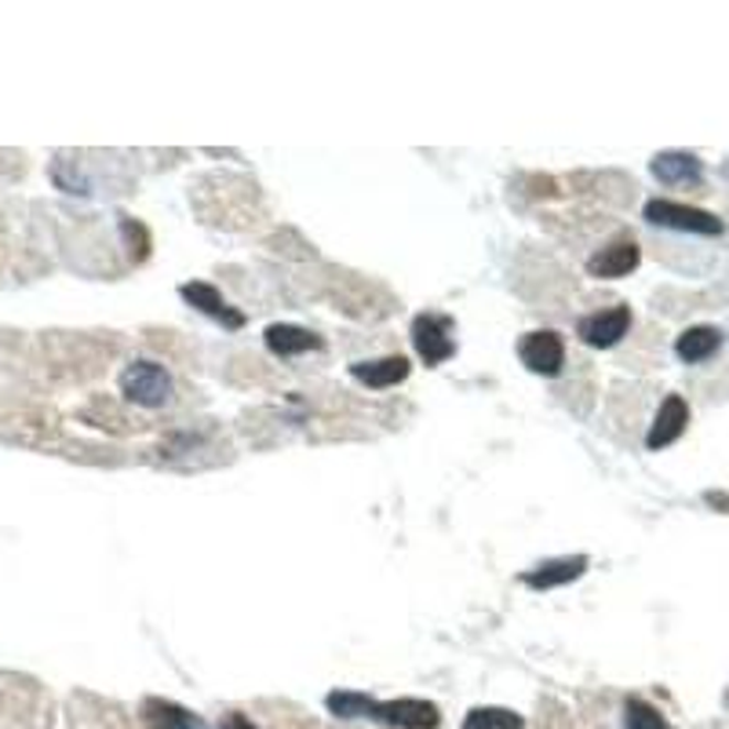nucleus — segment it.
Listing matches in <instances>:
<instances>
[{"mask_svg": "<svg viewBox=\"0 0 729 729\" xmlns=\"http://www.w3.org/2000/svg\"><path fill=\"white\" fill-rule=\"evenodd\" d=\"M179 296H183L190 307H197L201 314L223 321L226 329H242V325H245L242 310H234L231 303H226L223 296H219V289H215V285H208V281H186V285H179Z\"/></svg>", "mask_w": 729, "mask_h": 729, "instance_id": "9", "label": "nucleus"}, {"mask_svg": "<svg viewBox=\"0 0 729 729\" xmlns=\"http://www.w3.org/2000/svg\"><path fill=\"white\" fill-rule=\"evenodd\" d=\"M351 376L357 379V384H365L373 390H387V387H398L401 379L409 376V362H405L401 354L376 357V362H354Z\"/></svg>", "mask_w": 729, "mask_h": 729, "instance_id": "13", "label": "nucleus"}, {"mask_svg": "<svg viewBox=\"0 0 729 729\" xmlns=\"http://www.w3.org/2000/svg\"><path fill=\"white\" fill-rule=\"evenodd\" d=\"M463 729H525V719L511 708H474L463 719Z\"/></svg>", "mask_w": 729, "mask_h": 729, "instance_id": "17", "label": "nucleus"}, {"mask_svg": "<svg viewBox=\"0 0 729 729\" xmlns=\"http://www.w3.org/2000/svg\"><path fill=\"white\" fill-rule=\"evenodd\" d=\"M639 259H642L639 245L624 237V242H613V245H605L602 253H594L588 259V274H591V278H599V281L628 278V274L639 267Z\"/></svg>", "mask_w": 729, "mask_h": 729, "instance_id": "10", "label": "nucleus"}, {"mask_svg": "<svg viewBox=\"0 0 729 729\" xmlns=\"http://www.w3.org/2000/svg\"><path fill=\"white\" fill-rule=\"evenodd\" d=\"M628 329H631V307H624V303L577 321V336L588 346H599V351H605V346H617L620 340L628 336Z\"/></svg>", "mask_w": 729, "mask_h": 729, "instance_id": "6", "label": "nucleus"}, {"mask_svg": "<svg viewBox=\"0 0 729 729\" xmlns=\"http://www.w3.org/2000/svg\"><path fill=\"white\" fill-rule=\"evenodd\" d=\"M708 504H715V507H726V511H729V500H726L722 493H708Z\"/></svg>", "mask_w": 729, "mask_h": 729, "instance_id": "20", "label": "nucleus"}, {"mask_svg": "<svg viewBox=\"0 0 729 729\" xmlns=\"http://www.w3.org/2000/svg\"><path fill=\"white\" fill-rule=\"evenodd\" d=\"M588 572V555H566V558H547L536 569L522 572V583L533 591H555L566 588V583L580 580Z\"/></svg>", "mask_w": 729, "mask_h": 729, "instance_id": "7", "label": "nucleus"}, {"mask_svg": "<svg viewBox=\"0 0 729 729\" xmlns=\"http://www.w3.org/2000/svg\"><path fill=\"white\" fill-rule=\"evenodd\" d=\"M172 376L158 362H131L121 373V394L142 409H164L172 401Z\"/></svg>", "mask_w": 729, "mask_h": 729, "instance_id": "1", "label": "nucleus"}, {"mask_svg": "<svg viewBox=\"0 0 729 729\" xmlns=\"http://www.w3.org/2000/svg\"><path fill=\"white\" fill-rule=\"evenodd\" d=\"M719 346H722L719 329L715 325H693L675 340V354L683 357L686 365H700V362H708V357L719 354Z\"/></svg>", "mask_w": 729, "mask_h": 729, "instance_id": "15", "label": "nucleus"}, {"mask_svg": "<svg viewBox=\"0 0 729 729\" xmlns=\"http://www.w3.org/2000/svg\"><path fill=\"white\" fill-rule=\"evenodd\" d=\"M368 704H373V697L357 689H336L325 697V708L336 715V719H368Z\"/></svg>", "mask_w": 729, "mask_h": 729, "instance_id": "16", "label": "nucleus"}, {"mask_svg": "<svg viewBox=\"0 0 729 729\" xmlns=\"http://www.w3.org/2000/svg\"><path fill=\"white\" fill-rule=\"evenodd\" d=\"M624 729H667V719L653 708L650 700L628 697V704H624Z\"/></svg>", "mask_w": 729, "mask_h": 729, "instance_id": "18", "label": "nucleus"}, {"mask_svg": "<svg viewBox=\"0 0 729 729\" xmlns=\"http://www.w3.org/2000/svg\"><path fill=\"white\" fill-rule=\"evenodd\" d=\"M449 332H452V321L441 314H420L412 321V346L427 368L449 362V357L457 354V343H452Z\"/></svg>", "mask_w": 729, "mask_h": 729, "instance_id": "4", "label": "nucleus"}, {"mask_svg": "<svg viewBox=\"0 0 729 729\" xmlns=\"http://www.w3.org/2000/svg\"><path fill=\"white\" fill-rule=\"evenodd\" d=\"M267 346L270 354L278 357H296V354H307V351H321L325 340L318 332H310L303 325H270L267 329Z\"/></svg>", "mask_w": 729, "mask_h": 729, "instance_id": "14", "label": "nucleus"}, {"mask_svg": "<svg viewBox=\"0 0 729 729\" xmlns=\"http://www.w3.org/2000/svg\"><path fill=\"white\" fill-rule=\"evenodd\" d=\"M689 424V405L683 394H667L661 401V412H656V420L650 427V435H645V449H667L672 441L683 438V430Z\"/></svg>", "mask_w": 729, "mask_h": 729, "instance_id": "8", "label": "nucleus"}, {"mask_svg": "<svg viewBox=\"0 0 729 729\" xmlns=\"http://www.w3.org/2000/svg\"><path fill=\"white\" fill-rule=\"evenodd\" d=\"M650 172L664 186H697L704 179V164L686 150H664L650 161Z\"/></svg>", "mask_w": 729, "mask_h": 729, "instance_id": "11", "label": "nucleus"}, {"mask_svg": "<svg viewBox=\"0 0 729 729\" xmlns=\"http://www.w3.org/2000/svg\"><path fill=\"white\" fill-rule=\"evenodd\" d=\"M645 219H650L653 226H672V231H686V234H700V237H719L726 231V223L719 219V215L678 205V201H667V197L645 201Z\"/></svg>", "mask_w": 729, "mask_h": 729, "instance_id": "2", "label": "nucleus"}, {"mask_svg": "<svg viewBox=\"0 0 729 729\" xmlns=\"http://www.w3.org/2000/svg\"><path fill=\"white\" fill-rule=\"evenodd\" d=\"M518 357L536 376H558L561 365H566V343H561V336L551 329L529 332V336L518 343Z\"/></svg>", "mask_w": 729, "mask_h": 729, "instance_id": "5", "label": "nucleus"}, {"mask_svg": "<svg viewBox=\"0 0 729 729\" xmlns=\"http://www.w3.org/2000/svg\"><path fill=\"white\" fill-rule=\"evenodd\" d=\"M219 729H259V726H253V719H248V715L231 711V715H226V719L219 722Z\"/></svg>", "mask_w": 729, "mask_h": 729, "instance_id": "19", "label": "nucleus"}, {"mask_svg": "<svg viewBox=\"0 0 729 729\" xmlns=\"http://www.w3.org/2000/svg\"><path fill=\"white\" fill-rule=\"evenodd\" d=\"M139 719L147 729H205V722L194 711H186L183 704L164 700V697H147L142 700Z\"/></svg>", "mask_w": 729, "mask_h": 729, "instance_id": "12", "label": "nucleus"}, {"mask_svg": "<svg viewBox=\"0 0 729 729\" xmlns=\"http://www.w3.org/2000/svg\"><path fill=\"white\" fill-rule=\"evenodd\" d=\"M368 719L387 729H438L441 715L430 700L401 697V700H373L368 704Z\"/></svg>", "mask_w": 729, "mask_h": 729, "instance_id": "3", "label": "nucleus"}]
</instances>
